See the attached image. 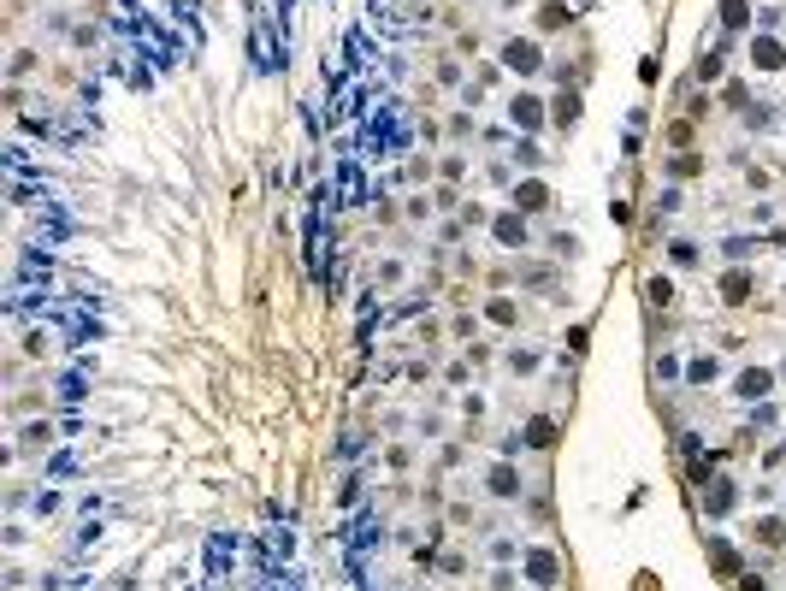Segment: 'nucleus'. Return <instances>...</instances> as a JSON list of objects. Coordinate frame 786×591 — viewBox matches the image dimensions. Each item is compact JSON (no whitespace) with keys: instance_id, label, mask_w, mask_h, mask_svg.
<instances>
[{"instance_id":"obj_1","label":"nucleus","mask_w":786,"mask_h":591,"mask_svg":"<svg viewBox=\"0 0 786 591\" xmlns=\"http://www.w3.org/2000/svg\"><path fill=\"white\" fill-rule=\"evenodd\" d=\"M207 591H219V586H207Z\"/></svg>"}]
</instances>
